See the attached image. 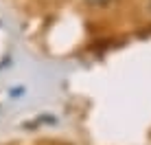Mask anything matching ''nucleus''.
I'll return each instance as SVG.
<instances>
[{
	"mask_svg": "<svg viewBox=\"0 0 151 145\" xmlns=\"http://www.w3.org/2000/svg\"><path fill=\"white\" fill-rule=\"evenodd\" d=\"M90 7H105L107 2H112V0H86Z\"/></svg>",
	"mask_w": 151,
	"mask_h": 145,
	"instance_id": "nucleus-1",
	"label": "nucleus"
}]
</instances>
